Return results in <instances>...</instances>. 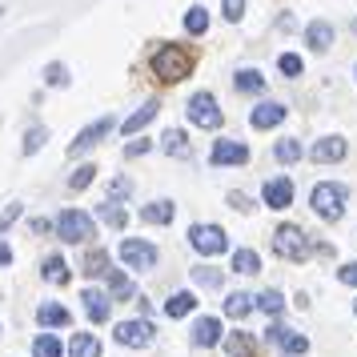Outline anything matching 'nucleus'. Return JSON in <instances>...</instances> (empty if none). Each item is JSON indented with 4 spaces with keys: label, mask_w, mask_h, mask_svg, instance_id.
I'll use <instances>...</instances> for the list:
<instances>
[{
    "label": "nucleus",
    "mask_w": 357,
    "mask_h": 357,
    "mask_svg": "<svg viewBox=\"0 0 357 357\" xmlns=\"http://www.w3.org/2000/svg\"><path fill=\"white\" fill-rule=\"evenodd\" d=\"M189 121L201 125V129H221V109H217V97L213 93H193L189 97Z\"/></svg>",
    "instance_id": "5"
},
{
    "label": "nucleus",
    "mask_w": 357,
    "mask_h": 357,
    "mask_svg": "<svg viewBox=\"0 0 357 357\" xmlns=\"http://www.w3.org/2000/svg\"><path fill=\"white\" fill-rule=\"evenodd\" d=\"M193 281L201 285V289H217V285H221V269H209V265H201V269H193Z\"/></svg>",
    "instance_id": "36"
},
{
    "label": "nucleus",
    "mask_w": 357,
    "mask_h": 357,
    "mask_svg": "<svg viewBox=\"0 0 357 357\" xmlns=\"http://www.w3.org/2000/svg\"><path fill=\"white\" fill-rule=\"evenodd\" d=\"M36 321H40V325H68L73 317H68L65 305H52V301H45V305L36 309Z\"/></svg>",
    "instance_id": "25"
},
{
    "label": "nucleus",
    "mask_w": 357,
    "mask_h": 357,
    "mask_svg": "<svg viewBox=\"0 0 357 357\" xmlns=\"http://www.w3.org/2000/svg\"><path fill=\"white\" fill-rule=\"evenodd\" d=\"M305 45L313 52H325L329 45H333V24H329V20H313V24L305 29Z\"/></svg>",
    "instance_id": "16"
},
{
    "label": "nucleus",
    "mask_w": 357,
    "mask_h": 357,
    "mask_svg": "<svg viewBox=\"0 0 357 357\" xmlns=\"http://www.w3.org/2000/svg\"><path fill=\"white\" fill-rule=\"evenodd\" d=\"M109 269H113L109 253H105V249H89V257H84L81 273H84V277H109Z\"/></svg>",
    "instance_id": "20"
},
{
    "label": "nucleus",
    "mask_w": 357,
    "mask_h": 357,
    "mask_svg": "<svg viewBox=\"0 0 357 357\" xmlns=\"http://www.w3.org/2000/svg\"><path fill=\"white\" fill-rule=\"evenodd\" d=\"M241 13H245V0H225V17L229 20H241Z\"/></svg>",
    "instance_id": "43"
},
{
    "label": "nucleus",
    "mask_w": 357,
    "mask_h": 357,
    "mask_svg": "<svg viewBox=\"0 0 357 357\" xmlns=\"http://www.w3.org/2000/svg\"><path fill=\"white\" fill-rule=\"evenodd\" d=\"M56 233H61V241L68 245H84V241H93V217L81 209H65L61 217H56Z\"/></svg>",
    "instance_id": "4"
},
{
    "label": "nucleus",
    "mask_w": 357,
    "mask_h": 357,
    "mask_svg": "<svg viewBox=\"0 0 357 357\" xmlns=\"http://www.w3.org/2000/svg\"><path fill=\"white\" fill-rule=\"evenodd\" d=\"M233 89H237V93H261V89H265V77H261L257 68H241V73L233 77Z\"/></svg>",
    "instance_id": "24"
},
{
    "label": "nucleus",
    "mask_w": 357,
    "mask_h": 357,
    "mask_svg": "<svg viewBox=\"0 0 357 357\" xmlns=\"http://www.w3.org/2000/svg\"><path fill=\"white\" fill-rule=\"evenodd\" d=\"M354 313H357V305H354Z\"/></svg>",
    "instance_id": "49"
},
{
    "label": "nucleus",
    "mask_w": 357,
    "mask_h": 357,
    "mask_svg": "<svg viewBox=\"0 0 357 357\" xmlns=\"http://www.w3.org/2000/svg\"><path fill=\"white\" fill-rule=\"evenodd\" d=\"M257 309H261V313H269V317H277V313L285 309V297H281L277 289H265V293L257 297Z\"/></svg>",
    "instance_id": "33"
},
{
    "label": "nucleus",
    "mask_w": 357,
    "mask_h": 357,
    "mask_svg": "<svg viewBox=\"0 0 357 357\" xmlns=\"http://www.w3.org/2000/svg\"><path fill=\"white\" fill-rule=\"evenodd\" d=\"M193 49H185V45H161V49L153 52V61H149V68H153V77L165 84H177L185 81L189 73H193Z\"/></svg>",
    "instance_id": "1"
},
{
    "label": "nucleus",
    "mask_w": 357,
    "mask_h": 357,
    "mask_svg": "<svg viewBox=\"0 0 357 357\" xmlns=\"http://www.w3.org/2000/svg\"><path fill=\"white\" fill-rule=\"evenodd\" d=\"M249 309H253V297H249V293H229L225 297V313L229 317L241 321V317H249Z\"/></svg>",
    "instance_id": "27"
},
{
    "label": "nucleus",
    "mask_w": 357,
    "mask_h": 357,
    "mask_svg": "<svg viewBox=\"0 0 357 357\" xmlns=\"http://www.w3.org/2000/svg\"><path fill=\"white\" fill-rule=\"evenodd\" d=\"M209 161L217 165V169H221V165H245L249 161V149H245L241 141H217Z\"/></svg>",
    "instance_id": "11"
},
{
    "label": "nucleus",
    "mask_w": 357,
    "mask_h": 357,
    "mask_svg": "<svg viewBox=\"0 0 357 357\" xmlns=\"http://www.w3.org/2000/svg\"><path fill=\"white\" fill-rule=\"evenodd\" d=\"M113 337L121 341V345H149V341H153V325L149 321H121Z\"/></svg>",
    "instance_id": "12"
},
{
    "label": "nucleus",
    "mask_w": 357,
    "mask_h": 357,
    "mask_svg": "<svg viewBox=\"0 0 357 357\" xmlns=\"http://www.w3.org/2000/svg\"><path fill=\"white\" fill-rule=\"evenodd\" d=\"M153 116H157V100H145V105H141V109H137V113H132L129 121H125V125H121V129H125V132L132 137V132H141V129H145V125L153 121Z\"/></svg>",
    "instance_id": "22"
},
{
    "label": "nucleus",
    "mask_w": 357,
    "mask_h": 357,
    "mask_svg": "<svg viewBox=\"0 0 357 357\" xmlns=\"http://www.w3.org/2000/svg\"><path fill=\"white\" fill-rule=\"evenodd\" d=\"M8 261H13V249H8V245H0V265H8Z\"/></svg>",
    "instance_id": "47"
},
{
    "label": "nucleus",
    "mask_w": 357,
    "mask_h": 357,
    "mask_svg": "<svg viewBox=\"0 0 357 357\" xmlns=\"http://www.w3.org/2000/svg\"><path fill=\"white\" fill-rule=\"evenodd\" d=\"M193 309H197L193 293H173V297L165 301V313H169V317H185V313H193Z\"/></svg>",
    "instance_id": "26"
},
{
    "label": "nucleus",
    "mask_w": 357,
    "mask_h": 357,
    "mask_svg": "<svg viewBox=\"0 0 357 357\" xmlns=\"http://www.w3.org/2000/svg\"><path fill=\"white\" fill-rule=\"evenodd\" d=\"M345 185H333V181H321V185H313V193H309V205L317 217L325 221H337L341 213H345Z\"/></svg>",
    "instance_id": "3"
},
{
    "label": "nucleus",
    "mask_w": 357,
    "mask_h": 357,
    "mask_svg": "<svg viewBox=\"0 0 357 357\" xmlns=\"http://www.w3.org/2000/svg\"><path fill=\"white\" fill-rule=\"evenodd\" d=\"M173 213H177L173 201H153V205H141V221H149V225H169Z\"/></svg>",
    "instance_id": "18"
},
{
    "label": "nucleus",
    "mask_w": 357,
    "mask_h": 357,
    "mask_svg": "<svg viewBox=\"0 0 357 357\" xmlns=\"http://www.w3.org/2000/svg\"><path fill=\"white\" fill-rule=\"evenodd\" d=\"M277 68H281V73H285V77H301V56H297V52H285V56H281V61H277Z\"/></svg>",
    "instance_id": "38"
},
{
    "label": "nucleus",
    "mask_w": 357,
    "mask_h": 357,
    "mask_svg": "<svg viewBox=\"0 0 357 357\" xmlns=\"http://www.w3.org/2000/svg\"><path fill=\"white\" fill-rule=\"evenodd\" d=\"M125 197H129V181H125V177H116L113 185H109V197H105V201H113V205H121Z\"/></svg>",
    "instance_id": "39"
},
{
    "label": "nucleus",
    "mask_w": 357,
    "mask_h": 357,
    "mask_svg": "<svg viewBox=\"0 0 357 357\" xmlns=\"http://www.w3.org/2000/svg\"><path fill=\"white\" fill-rule=\"evenodd\" d=\"M33 354L36 357H61V341L52 337V333H40V337L33 341Z\"/></svg>",
    "instance_id": "34"
},
{
    "label": "nucleus",
    "mask_w": 357,
    "mask_h": 357,
    "mask_svg": "<svg viewBox=\"0 0 357 357\" xmlns=\"http://www.w3.org/2000/svg\"><path fill=\"white\" fill-rule=\"evenodd\" d=\"M161 141H165V153H169V157H181V161H185V157L193 153V149H189V137H185L181 129H169Z\"/></svg>",
    "instance_id": "23"
},
{
    "label": "nucleus",
    "mask_w": 357,
    "mask_h": 357,
    "mask_svg": "<svg viewBox=\"0 0 357 357\" xmlns=\"http://www.w3.org/2000/svg\"><path fill=\"white\" fill-rule=\"evenodd\" d=\"M273 253L285 261H305L313 253V241H309V233L301 225H281L273 233Z\"/></svg>",
    "instance_id": "2"
},
{
    "label": "nucleus",
    "mask_w": 357,
    "mask_h": 357,
    "mask_svg": "<svg viewBox=\"0 0 357 357\" xmlns=\"http://www.w3.org/2000/svg\"><path fill=\"white\" fill-rule=\"evenodd\" d=\"M68 357H100V341L93 333H73L68 341Z\"/></svg>",
    "instance_id": "21"
},
{
    "label": "nucleus",
    "mask_w": 357,
    "mask_h": 357,
    "mask_svg": "<svg viewBox=\"0 0 357 357\" xmlns=\"http://www.w3.org/2000/svg\"><path fill=\"white\" fill-rule=\"evenodd\" d=\"M49 229H52V225L45 221V217H36V221H33V233H49Z\"/></svg>",
    "instance_id": "46"
},
{
    "label": "nucleus",
    "mask_w": 357,
    "mask_h": 357,
    "mask_svg": "<svg viewBox=\"0 0 357 357\" xmlns=\"http://www.w3.org/2000/svg\"><path fill=\"white\" fill-rule=\"evenodd\" d=\"M121 261L132 265V269H153V265H157V249H153L149 241H132V237H125V241H121Z\"/></svg>",
    "instance_id": "8"
},
{
    "label": "nucleus",
    "mask_w": 357,
    "mask_h": 357,
    "mask_svg": "<svg viewBox=\"0 0 357 357\" xmlns=\"http://www.w3.org/2000/svg\"><path fill=\"white\" fill-rule=\"evenodd\" d=\"M265 337L273 341V345H281L285 354H293V357H301L309 349V337L305 333H297V329H285V325H269L265 329Z\"/></svg>",
    "instance_id": "9"
},
{
    "label": "nucleus",
    "mask_w": 357,
    "mask_h": 357,
    "mask_svg": "<svg viewBox=\"0 0 357 357\" xmlns=\"http://www.w3.org/2000/svg\"><path fill=\"white\" fill-rule=\"evenodd\" d=\"M225 349L233 357H257V349H253V337H249V333H233V337L225 341Z\"/></svg>",
    "instance_id": "31"
},
{
    "label": "nucleus",
    "mask_w": 357,
    "mask_h": 357,
    "mask_svg": "<svg viewBox=\"0 0 357 357\" xmlns=\"http://www.w3.org/2000/svg\"><path fill=\"white\" fill-rule=\"evenodd\" d=\"M93 177H97V165H81V169L73 173V181H68V189H77V193H81V189L93 185Z\"/></svg>",
    "instance_id": "37"
},
{
    "label": "nucleus",
    "mask_w": 357,
    "mask_h": 357,
    "mask_svg": "<svg viewBox=\"0 0 357 357\" xmlns=\"http://www.w3.org/2000/svg\"><path fill=\"white\" fill-rule=\"evenodd\" d=\"M189 241H193L197 253H205V257H217V253H225L229 241H225V229L221 225H193L189 229Z\"/></svg>",
    "instance_id": "6"
},
{
    "label": "nucleus",
    "mask_w": 357,
    "mask_h": 357,
    "mask_svg": "<svg viewBox=\"0 0 357 357\" xmlns=\"http://www.w3.org/2000/svg\"><path fill=\"white\" fill-rule=\"evenodd\" d=\"M185 29H189L193 36H201L205 29H209V13H205V8H189V13H185Z\"/></svg>",
    "instance_id": "35"
},
{
    "label": "nucleus",
    "mask_w": 357,
    "mask_h": 357,
    "mask_svg": "<svg viewBox=\"0 0 357 357\" xmlns=\"http://www.w3.org/2000/svg\"><path fill=\"white\" fill-rule=\"evenodd\" d=\"M217 341H221V321H217V317H201V321L193 325V345H205V349H209Z\"/></svg>",
    "instance_id": "17"
},
{
    "label": "nucleus",
    "mask_w": 357,
    "mask_h": 357,
    "mask_svg": "<svg viewBox=\"0 0 357 357\" xmlns=\"http://www.w3.org/2000/svg\"><path fill=\"white\" fill-rule=\"evenodd\" d=\"M113 129H116V121H113V116H100V121H93L89 129L77 132V141L68 145V157H77V153H84V149H93L97 141H105V137H109Z\"/></svg>",
    "instance_id": "7"
},
{
    "label": "nucleus",
    "mask_w": 357,
    "mask_h": 357,
    "mask_svg": "<svg viewBox=\"0 0 357 357\" xmlns=\"http://www.w3.org/2000/svg\"><path fill=\"white\" fill-rule=\"evenodd\" d=\"M253 129H273V125H281L285 121V105H277V100H265V105H257L253 109Z\"/></svg>",
    "instance_id": "14"
},
{
    "label": "nucleus",
    "mask_w": 357,
    "mask_h": 357,
    "mask_svg": "<svg viewBox=\"0 0 357 357\" xmlns=\"http://www.w3.org/2000/svg\"><path fill=\"white\" fill-rule=\"evenodd\" d=\"M45 277H49L52 285H65L68 281V265L61 253H52V257H45Z\"/></svg>",
    "instance_id": "29"
},
{
    "label": "nucleus",
    "mask_w": 357,
    "mask_h": 357,
    "mask_svg": "<svg viewBox=\"0 0 357 357\" xmlns=\"http://www.w3.org/2000/svg\"><path fill=\"white\" fill-rule=\"evenodd\" d=\"M265 205L269 209H289L293 205V181L289 177H273V181H265Z\"/></svg>",
    "instance_id": "10"
},
{
    "label": "nucleus",
    "mask_w": 357,
    "mask_h": 357,
    "mask_svg": "<svg viewBox=\"0 0 357 357\" xmlns=\"http://www.w3.org/2000/svg\"><path fill=\"white\" fill-rule=\"evenodd\" d=\"M17 217H20V205H8V209H4V217H0V233H4V229L13 225Z\"/></svg>",
    "instance_id": "44"
},
{
    "label": "nucleus",
    "mask_w": 357,
    "mask_h": 357,
    "mask_svg": "<svg viewBox=\"0 0 357 357\" xmlns=\"http://www.w3.org/2000/svg\"><path fill=\"white\" fill-rule=\"evenodd\" d=\"M125 153H129V157H141V153H149V141L141 137V141H132V145L125 149Z\"/></svg>",
    "instance_id": "45"
},
{
    "label": "nucleus",
    "mask_w": 357,
    "mask_h": 357,
    "mask_svg": "<svg viewBox=\"0 0 357 357\" xmlns=\"http://www.w3.org/2000/svg\"><path fill=\"white\" fill-rule=\"evenodd\" d=\"M97 217L105 221V225H113V229H125V221H129V213L121 209V205H113V201H100Z\"/></svg>",
    "instance_id": "28"
},
{
    "label": "nucleus",
    "mask_w": 357,
    "mask_h": 357,
    "mask_svg": "<svg viewBox=\"0 0 357 357\" xmlns=\"http://www.w3.org/2000/svg\"><path fill=\"white\" fill-rule=\"evenodd\" d=\"M81 301H84V313H89V321H109V305H113V297L109 293H100V289H84L81 293Z\"/></svg>",
    "instance_id": "13"
},
{
    "label": "nucleus",
    "mask_w": 357,
    "mask_h": 357,
    "mask_svg": "<svg viewBox=\"0 0 357 357\" xmlns=\"http://www.w3.org/2000/svg\"><path fill=\"white\" fill-rule=\"evenodd\" d=\"M273 157H277L281 165L297 161V157H301V141H293V137H285V141H277V145H273Z\"/></svg>",
    "instance_id": "32"
},
{
    "label": "nucleus",
    "mask_w": 357,
    "mask_h": 357,
    "mask_svg": "<svg viewBox=\"0 0 357 357\" xmlns=\"http://www.w3.org/2000/svg\"><path fill=\"white\" fill-rule=\"evenodd\" d=\"M354 33H357V20H354Z\"/></svg>",
    "instance_id": "48"
},
{
    "label": "nucleus",
    "mask_w": 357,
    "mask_h": 357,
    "mask_svg": "<svg viewBox=\"0 0 357 357\" xmlns=\"http://www.w3.org/2000/svg\"><path fill=\"white\" fill-rule=\"evenodd\" d=\"M45 137H49V132L40 129V125H36V129H29V137H24V153H36V149L45 145Z\"/></svg>",
    "instance_id": "41"
},
{
    "label": "nucleus",
    "mask_w": 357,
    "mask_h": 357,
    "mask_svg": "<svg viewBox=\"0 0 357 357\" xmlns=\"http://www.w3.org/2000/svg\"><path fill=\"white\" fill-rule=\"evenodd\" d=\"M109 297H113V301H132V297H137V285H132L121 269H109Z\"/></svg>",
    "instance_id": "19"
},
{
    "label": "nucleus",
    "mask_w": 357,
    "mask_h": 357,
    "mask_svg": "<svg viewBox=\"0 0 357 357\" xmlns=\"http://www.w3.org/2000/svg\"><path fill=\"white\" fill-rule=\"evenodd\" d=\"M233 269H237V273H257L261 257L253 253V249H233Z\"/></svg>",
    "instance_id": "30"
},
{
    "label": "nucleus",
    "mask_w": 357,
    "mask_h": 357,
    "mask_svg": "<svg viewBox=\"0 0 357 357\" xmlns=\"http://www.w3.org/2000/svg\"><path fill=\"white\" fill-rule=\"evenodd\" d=\"M45 81H49V84H56V89H65V84H68L65 65H49V68H45Z\"/></svg>",
    "instance_id": "40"
},
{
    "label": "nucleus",
    "mask_w": 357,
    "mask_h": 357,
    "mask_svg": "<svg viewBox=\"0 0 357 357\" xmlns=\"http://www.w3.org/2000/svg\"><path fill=\"white\" fill-rule=\"evenodd\" d=\"M309 157H313L317 165L341 161V157H345V141H341V137H325V141H317V145L309 149Z\"/></svg>",
    "instance_id": "15"
},
{
    "label": "nucleus",
    "mask_w": 357,
    "mask_h": 357,
    "mask_svg": "<svg viewBox=\"0 0 357 357\" xmlns=\"http://www.w3.org/2000/svg\"><path fill=\"white\" fill-rule=\"evenodd\" d=\"M341 285H357V261H349V265H341Z\"/></svg>",
    "instance_id": "42"
}]
</instances>
